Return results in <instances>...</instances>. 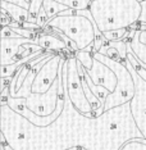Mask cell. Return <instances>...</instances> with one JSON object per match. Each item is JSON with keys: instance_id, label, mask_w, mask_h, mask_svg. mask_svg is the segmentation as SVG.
<instances>
[{"instance_id": "1", "label": "cell", "mask_w": 146, "mask_h": 150, "mask_svg": "<svg viewBox=\"0 0 146 150\" xmlns=\"http://www.w3.org/2000/svg\"><path fill=\"white\" fill-rule=\"evenodd\" d=\"M90 11L101 32L132 28L140 22L141 0H91Z\"/></svg>"}, {"instance_id": "2", "label": "cell", "mask_w": 146, "mask_h": 150, "mask_svg": "<svg viewBox=\"0 0 146 150\" xmlns=\"http://www.w3.org/2000/svg\"><path fill=\"white\" fill-rule=\"evenodd\" d=\"M92 54H94V58H96L101 63L107 64L109 68H111V71L117 74V78H118V83L114 93L108 95L107 100L104 103V110L107 112V110H110V109H114L117 107L130 103L135 96L136 85H135L133 77H132V73L130 72L127 66L123 62L114 60L99 52H92Z\"/></svg>"}, {"instance_id": "3", "label": "cell", "mask_w": 146, "mask_h": 150, "mask_svg": "<svg viewBox=\"0 0 146 150\" xmlns=\"http://www.w3.org/2000/svg\"><path fill=\"white\" fill-rule=\"evenodd\" d=\"M95 21H90L83 16H56L49 19L45 27H51L62 31L72 41L77 44L80 50H83L95 41ZM44 27V28H45Z\"/></svg>"}, {"instance_id": "4", "label": "cell", "mask_w": 146, "mask_h": 150, "mask_svg": "<svg viewBox=\"0 0 146 150\" xmlns=\"http://www.w3.org/2000/svg\"><path fill=\"white\" fill-rule=\"evenodd\" d=\"M63 82L67 86L68 98L72 101L73 107L77 112L82 113L83 115H89L94 110L92 105L87 100L85 95L81 77L78 73V67H77V58L76 55L69 57L64 63L63 67Z\"/></svg>"}, {"instance_id": "5", "label": "cell", "mask_w": 146, "mask_h": 150, "mask_svg": "<svg viewBox=\"0 0 146 150\" xmlns=\"http://www.w3.org/2000/svg\"><path fill=\"white\" fill-rule=\"evenodd\" d=\"M124 64L130 69L136 85V93L130 101V110L133 118V123L137 126L141 137L146 140V81L133 69L131 63L126 60Z\"/></svg>"}, {"instance_id": "6", "label": "cell", "mask_w": 146, "mask_h": 150, "mask_svg": "<svg viewBox=\"0 0 146 150\" xmlns=\"http://www.w3.org/2000/svg\"><path fill=\"white\" fill-rule=\"evenodd\" d=\"M59 100V76L58 80L53 83V86L44 94H31L26 98L27 107L35 114L40 117H47L51 115L58 107Z\"/></svg>"}, {"instance_id": "7", "label": "cell", "mask_w": 146, "mask_h": 150, "mask_svg": "<svg viewBox=\"0 0 146 150\" xmlns=\"http://www.w3.org/2000/svg\"><path fill=\"white\" fill-rule=\"evenodd\" d=\"M63 57L60 54H54L51 59H49L44 64V67L37 73L31 87V91L33 94H44L53 86V83L58 80L60 69V62Z\"/></svg>"}, {"instance_id": "8", "label": "cell", "mask_w": 146, "mask_h": 150, "mask_svg": "<svg viewBox=\"0 0 146 150\" xmlns=\"http://www.w3.org/2000/svg\"><path fill=\"white\" fill-rule=\"evenodd\" d=\"M86 72L89 73V76L91 77V80L94 81L95 85H99V86H103L105 88L110 91V93H114L115 87H117L118 83V78L117 74H115L111 68H109L107 64L101 63L100 60H97L96 58H94V66L91 69Z\"/></svg>"}, {"instance_id": "9", "label": "cell", "mask_w": 146, "mask_h": 150, "mask_svg": "<svg viewBox=\"0 0 146 150\" xmlns=\"http://www.w3.org/2000/svg\"><path fill=\"white\" fill-rule=\"evenodd\" d=\"M37 44L36 40H30L26 37H17V39H1V66L14 63V58L18 55L21 46L23 44Z\"/></svg>"}, {"instance_id": "10", "label": "cell", "mask_w": 146, "mask_h": 150, "mask_svg": "<svg viewBox=\"0 0 146 150\" xmlns=\"http://www.w3.org/2000/svg\"><path fill=\"white\" fill-rule=\"evenodd\" d=\"M37 44L41 47H44L45 50L49 52H62V50H69L66 45V42L63 41L58 35L55 33H41L37 39Z\"/></svg>"}, {"instance_id": "11", "label": "cell", "mask_w": 146, "mask_h": 150, "mask_svg": "<svg viewBox=\"0 0 146 150\" xmlns=\"http://www.w3.org/2000/svg\"><path fill=\"white\" fill-rule=\"evenodd\" d=\"M1 9H5L6 13L11 16V18L14 22L19 23V25H23L25 22H28L30 18V11L23 6L16 5V4H11V3L6 1H1Z\"/></svg>"}, {"instance_id": "12", "label": "cell", "mask_w": 146, "mask_h": 150, "mask_svg": "<svg viewBox=\"0 0 146 150\" xmlns=\"http://www.w3.org/2000/svg\"><path fill=\"white\" fill-rule=\"evenodd\" d=\"M138 32H140V30H137L135 37L131 40V41H128V42H130L131 50H132V53L136 55V58H137V59L140 60L142 64H145V66H146V45L140 41Z\"/></svg>"}, {"instance_id": "13", "label": "cell", "mask_w": 146, "mask_h": 150, "mask_svg": "<svg viewBox=\"0 0 146 150\" xmlns=\"http://www.w3.org/2000/svg\"><path fill=\"white\" fill-rule=\"evenodd\" d=\"M42 8L45 9V12H46L47 17H49V19H51V18H54V17L59 16L62 12L69 9L67 5L60 4V3H58L56 0H44Z\"/></svg>"}, {"instance_id": "14", "label": "cell", "mask_w": 146, "mask_h": 150, "mask_svg": "<svg viewBox=\"0 0 146 150\" xmlns=\"http://www.w3.org/2000/svg\"><path fill=\"white\" fill-rule=\"evenodd\" d=\"M91 49L94 50V44L92 45H90L89 47H86V49L83 50H80V52L76 53V58L77 60L82 64L85 69H91L94 66V54L91 52Z\"/></svg>"}, {"instance_id": "15", "label": "cell", "mask_w": 146, "mask_h": 150, "mask_svg": "<svg viewBox=\"0 0 146 150\" xmlns=\"http://www.w3.org/2000/svg\"><path fill=\"white\" fill-rule=\"evenodd\" d=\"M85 80H86V82H87V85H89V87L91 88V91H92V93L96 95V98L99 99L101 103H103V105H104L105 100H107V98H108V95L111 94V93L108 90V88H105L103 86H99V85H95L94 81L91 80V77L89 76V73L86 72V69H85Z\"/></svg>"}, {"instance_id": "16", "label": "cell", "mask_w": 146, "mask_h": 150, "mask_svg": "<svg viewBox=\"0 0 146 150\" xmlns=\"http://www.w3.org/2000/svg\"><path fill=\"white\" fill-rule=\"evenodd\" d=\"M128 33H130V28H122V30H113V31H105L103 35L105 39L109 41H118V40H127Z\"/></svg>"}, {"instance_id": "17", "label": "cell", "mask_w": 146, "mask_h": 150, "mask_svg": "<svg viewBox=\"0 0 146 150\" xmlns=\"http://www.w3.org/2000/svg\"><path fill=\"white\" fill-rule=\"evenodd\" d=\"M56 1L67 5L69 9H87L91 4V0H56Z\"/></svg>"}, {"instance_id": "18", "label": "cell", "mask_w": 146, "mask_h": 150, "mask_svg": "<svg viewBox=\"0 0 146 150\" xmlns=\"http://www.w3.org/2000/svg\"><path fill=\"white\" fill-rule=\"evenodd\" d=\"M42 4H44V0H30V18H28V22H32V23H36V18H37V14H39L40 9L42 8Z\"/></svg>"}, {"instance_id": "19", "label": "cell", "mask_w": 146, "mask_h": 150, "mask_svg": "<svg viewBox=\"0 0 146 150\" xmlns=\"http://www.w3.org/2000/svg\"><path fill=\"white\" fill-rule=\"evenodd\" d=\"M47 22H49V17H47L45 9L41 8V9H40V12H39V14H37L36 23H37V25H39L40 27H41V28H44V27L47 25Z\"/></svg>"}, {"instance_id": "20", "label": "cell", "mask_w": 146, "mask_h": 150, "mask_svg": "<svg viewBox=\"0 0 146 150\" xmlns=\"http://www.w3.org/2000/svg\"><path fill=\"white\" fill-rule=\"evenodd\" d=\"M17 37H21V36L13 31L11 26H3V28H1V39H17Z\"/></svg>"}, {"instance_id": "21", "label": "cell", "mask_w": 146, "mask_h": 150, "mask_svg": "<svg viewBox=\"0 0 146 150\" xmlns=\"http://www.w3.org/2000/svg\"><path fill=\"white\" fill-rule=\"evenodd\" d=\"M108 46H109V42H108ZM104 55L109 57V58H111V59H114V60H118V62H123V60H122L121 54L118 53V50L114 49V47H110V46H109L107 50H105Z\"/></svg>"}, {"instance_id": "22", "label": "cell", "mask_w": 146, "mask_h": 150, "mask_svg": "<svg viewBox=\"0 0 146 150\" xmlns=\"http://www.w3.org/2000/svg\"><path fill=\"white\" fill-rule=\"evenodd\" d=\"M1 1H6V3H11V4H16V5L23 6L26 9H30V1H27V0H1Z\"/></svg>"}, {"instance_id": "23", "label": "cell", "mask_w": 146, "mask_h": 150, "mask_svg": "<svg viewBox=\"0 0 146 150\" xmlns=\"http://www.w3.org/2000/svg\"><path fill=\"white\" fill-rule=\"evenodd\" d=\"M138 37H140V41L146 45V30H140V32H138Z\"/></svg>"}, {"instance_id": "24", "label": "cell", "mask_w": 146, "mask_h": 150, "mask_svg": "<svg viewBox=\"0 0 146 150\" xmlns=\"http://www.w3.org/2000/svg\"><path fill=\"white\" fill-rule=\"evenodd\" d=\"M64 150H81V148H72V149H64Z\"/></svg>"}, {"instance_id": "25", "label": "cell", "mask_w": 146, "mask_h": 150, "mask_svg": "<svg viewBox=\"0 0 146 150\" xmlns=\"http://www.w3.org/2000/svg\"><path fill=\"white\" fill-rule=\"evenodd\" d=\"M27 1H30V0H27Z\"/></svg>"}]
</instances>
